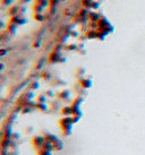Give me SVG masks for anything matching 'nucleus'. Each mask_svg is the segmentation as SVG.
Returning a JSON list of instances; mask_svg holds the SVG:
<instances>
[{
	"instance_id": "obj_5",
	"label": "nucleus",
	"mask_w": 145,
	"mask_h": 155,
	"mask_svg": "<svg viewBox=\"0 0 145 155\" xmlns=\"http://www.w3.org/2000/svg\"><path fill=\"white\" fill-rule=\"evenodd\" d=\"M58 98H60V100H68L69 98V92L68 91H62L58 94Z\"/></svg>"
},
{
	"instance_id": "obj_8",
	"label": "nucleus",
	"mask_w": 145,
	"mask_h": 155,
	"mask_svg": "<svg viewBox=\"0 0 145 155\" xmlns=\"http://www.w3.org/2000/svg\"><path fill=\"white\" fill-rule=\"evenodd\" d=\"M35 107H38V109L41 110V111H47L48 110V107L45 105V103H38Z\"/></svg>"
},
{
	"instance_id": "obj_10",
	"label": "nucleus",
	"mask_w": 145,
	"mask_h": 155,
	"mask_svg": "<svg viewBox=\"0 0 145 155\" xmlns=\"http://www.w3.org/2000/svg\"><path fill=\"white\" fill-rule=\"evenodd\" d=\"M6 52H7V51H6V50H1V51H0V56H2V54H5Z\"/></svg>"
},
{
	"instance_id": "obj_4",
	"label": "nucleus",
	"mask_w": 145,
	"mask_h": 155,
	"mask_svg": "<svg viewBox=\"0 0 145 155\" xmlns=\"http://www.w3.org/2000/svg\"><path fill=\"white\" fill-rule=\"evenodd\" d=\"M61 113L65 117H68L69 115H72V107H65L61 109Z\"/></svg>"
},
{
	"instance_id": "obj_9",
	"label": "nucleus",
	"mask_w": 145,
	"mask_h": 155,
	"mask_svg": "<svg viewBox=\"0 0 145 155\" xmlns=\"http://www.w3.org/2000/svg\"><path fill=\"white\" fill-rule=\"evenodd\" d=\"M11 2H13V0H1V4L5 6H9Z\"/></svg>"
},
{
	"instance_id": "obj_1",
	"label": "nucleus",
	"mask_w": 145,
	"mask_h": 155,
	"mask_svg": "<svg viewBox=\"0 0 145 155\" xmlns=\"http://www.w3.org/2000/svg\"><path fill=\"white\" fill-rule=\"evenodd\" d=\"M72 118H69V117H64L61 120L59 121V123H60V127H61V130L62 132L68 136L70 131H72Z\"/></svg>"
},
{
	"instance_id": "obj_3",
	"label": "nucleus",
	"mask_w": 145,
	"mask_h": 155,
	"mask_svg": "<svg viewBox=\"0 0 145 155\" xmlns=\"http://www.w3.org/2000/svg\"><path fill=\"white\" fill-rule=\"evenodd\" d=\"M42 148L52 152V151H53V144L51 143L50 140H47V139H45V142H44V144H43V147H42Z\"/></svg>"
},
{
	"instance_id": "obj_11",
	"label": "nucleus",
	"mask_w": 145,
	"mask_h": 155,
	"mask_svg": "<svg viewBox=\"0 0 145 155\" xmlns=\"http://www.w3.org/2000/svg\"><path fill=\"white\" fill-rule=\"evenodd\" d=\"M4 67H5V66H4V63H0V70H2Z\"/></svg>"
},
{
	"instance_id": "obj_7",
	"label": "nucleus",
	"mask_w": 145,
	"mask_h": 155,
	"mask_svg": "<svg viewBox=\"0 0 145 155\" xmlns=\"http://www.w3.org/2000/svg\"><path fill=\"white\" fill-rule=\"evenodd\" d=\"M38 155H52L50 151H47V149L41 148L38 151Z\"/></svg>"
},
{
	"instance_id": "obj_2",
	"label": "nucleus",
	"mask_w": 145,
	"mask_h": 155,
	"mask_svg": "<svg viewBox=\"0 0 145 155\" xmlns=\"http://www.w3.org/2000/svg\"><path fill=\"white\" fill-rule=\"evenodd\" d=\"M44 142H45L44 136H34L33 139H32V143H33L34 148H36V149L42 148Z\"/></svg>"
},
{
	"instance_id": "obj_6",
	"label": "nucleus",
	"mask_w": 145,
	"mask_h": 155,
	"mask_svg": "<svg viewBox=\"0 0 145 155\" xmlns=\"http://www.w3.org/2000/svg\"><path fill=\"white\" fill-rule=\"evenodd\" d=\"M62 147H64V145H62L60 139H58L56 143L53 144V149H55V151H61Z\"/></svg>"
}]
</instances>
